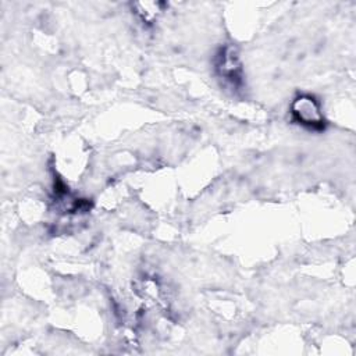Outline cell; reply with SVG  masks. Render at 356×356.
Here are the masks:
<instances>
[{"instance_id":"1","label":"cell","mask_w":356,"mask_h":356,"mask_svg":"<svg viewBox=\"0 0 356 356\" xmlns=\"http://www.w3.org/2000/svg\"><path fill=\"white\" fill-rule=\"evenodd\" d=\"M292 121L306 129L321 131L325 121L318 100L310 95H299L291 104Z\"/></svg>"},{"instance_id":"2","label":"cell","mask_w":356,"mask_h":356,"mask_svg":"<svg viewBox=\"0 0 356 356\" xmlns=\"http://www.w3.org/2000/svg\"><path fill=\"white\" fill-rule=\"evenodd\" d=\"M216 70L218 76L232 86H238L242 82V65L235 47L227 46L220 51L217 56Z\"/></svg>"}]
</instances>
